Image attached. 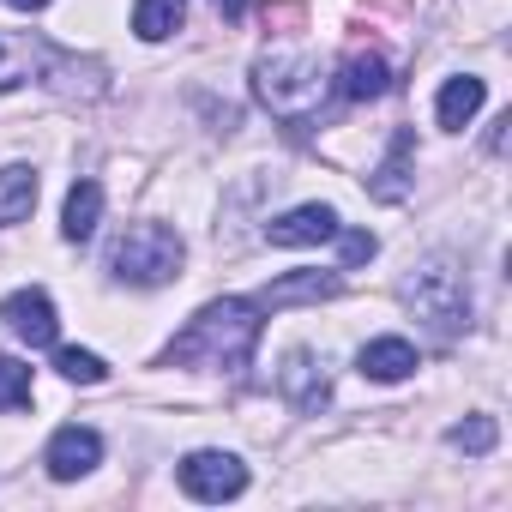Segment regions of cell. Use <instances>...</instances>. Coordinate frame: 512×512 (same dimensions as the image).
<instances>
[{
    "label": "cell",
    "instance_id": "cell-1",
    "mask_svg": "<svg viewBox=\"0 0 512 512\" xmlns=\"http://www.w3.org/2000/svg\"><path fill=\"white\" fill-rule=\"evenodd\" d=\"M260 302H247V296H223V302H205L187 332L169 344V362L181 368H217V374H241L253 362V350H260Z\"/></svg>",
    "mask_w": 512,
    "mask_h": 512
},
{
    "label": "cell",
    "instance_id": "cell-2",
    "mask_svg": "<svg viewBox=\"0 0 512 512\" xmlns=\"http://www.w3.org/2000/svg\"><path fill=\"white\" fill-rule=\"evenodd\" d=\"M404 302L434 338H458L470 326V278H464V266L452 253H428V260L404 278Z\"/></svg>",
    "mask_w": 512,
    "mask_h": 512
},
{
    "label": "cell",
    "instance_id": "cell-3",
    "mask_svg": "<svg viewBox=\"0 0 512 512\" xmlns=\"http://www.w3.org/2000/svg\"><path fill=\"white\" fill-rule=\"evenodd\" d=\"M253 97L278 121H308L326 97V73H320V61H308L296 49H272V55L253 61Z\"/></svg>",
    "mask_w": 512,
    "mask_h": 512
},
{
    "label": "cell",
    "instance_id": "cell-4",
    "mask_svg": "<svg viewBox=\"0 0 512 512\" xmlns=\"http://www.w3.org/2000/svg\"><path fill=\"white\" fill-rule=\"evenodd\" d=\"M181 260H187V241L169 229V223H133L115 247H109V272L133 290H157V284H175L181 278Z\"/></svg>",
    "mask_w": 512,
    "mask_h": 512
},
{
    "label": "cell",
    "instance_id": "cell-5",
    "mask_svg": "<svg viewBox=\"0 0 512 512\" xmlns=\"http://www.w3.org/2000/svg\"><path fill=\"white\" fill-rule=\"evenodd\" d=\"M181 488L193 500H235L247 488V464L235 452H187L181 458Z\"/></svg>",
    "mask_w": 512,
    "mask_h": 512
},
{
    "label": "cell",
    "instance_id": "cell-6",
    "mask_svg": "<svg viewBox=\"0 0 512 512\" xmlns=\"http://www.w3.org/2000/svg\"><path fill=\"white\" fill-rule=\"evenodd\" d=\"M278 392L290 398V410L314 416V410L332 398V374H326V356H314V350H290V356H284V368H278Z\"/></svg>",
    "mask_w": 512,
    "mask_h": 512
},
{
    "label": "cell",
    "instance_id": "cell-7",
    "mask_svg": "<svg viewBox=\"0 0 512 512\" xmlns=\"http://www.w3.org/2000/svg\"><path fill=\"white\" fill-rule=\"evenodd\" d=\"M43 464H49V476H55V482H79V476H91V470L103 464V434H97V428L67 422V428H55V440H49Z\"/></svg>",
    "mask_w": 512,
    "mask_h": 512
},
{
    "label": "cell",
    "instance_id": "cell-8",
    "mask_svg": "<svg viewBox=\"0 0 512 512\" xmlns=\"http://www.w3.org/2000/svg\"><path fill=\"white\" fill-rule=\"evenodd\" d=\"M0 320H7L31 350H49L55 344V332H61V320H55V302L43 296V290H13L7 302H0Z\"/></svg>",
    "mask_w": 512,
    "mask_h": 512
},
{
    "label": "cell",
    "instance_id": "cell-9",
    "mask_svg": "<svg viewBox=\"0 0 512 512\" xmlns=\"http://www.w3.org/2000/svg\"><path fill=\"white\" fill-rule=\"evenodd\" d=\"M338 229H344V223H338L332 205H296V211H284V217L266 223V241H272V247H320V241H332Z\"/></svg>",
    "mask_w": 512,
    "mask_h": 512
},
{
    "label": "cell",
    "instance_id": "cell-10",
    "mask_svg": "<svg viewBox=\"0 0 512 512\" xmlns=\"http://www.w3.org/2000/svg\"><path fill=\"white\" fill-rule=\"evenodd\" d=\"M386 85H392V67H386L380 49H350V55H344L338 91H344L350 103H374V97H386Z\"/></svg>",
    "mask_w": 512,
    "mask_h": 512
},
{
    "label": "cell",
    "instance_id": "cell-11",
    "mask_svg": "<svg viewBox=\"0 0 512 512\" xmlns=\"http://www.w3.org/2000/svg\"><path fill=\"white\" fill-rule=\"evenodd\" d=\"M356 368H362V380L398 386V380H410V374H416V344H410V338H374V344H362Z\"/></svg>",
    "mask_w": 512,
    "mask_h": 512
},
{
    "label": "cell",
    "instance_id": "cell-12",
    "mask_svg": "<svg viewBox=\"0 0 512 512\" xmlns=\"http://www.w3.org/2000/svg\"><path fill=\"white\" fill-rule=\"evenodd\" d=\"M488 103V85L476 79V73H458V79H446L440 85V103H434V115H440V127L446 133H464L470 121H476V109Z\"/></svg>",
    "mask_w": 512,
    "mask_h": 512
},
{
    "label": "cell",
    "instance_id": "cell-13",
    "mask_svg": "<svg viewBox=\"0 0 512 512\" xmlns=\"http://www.w3.org/2000/svg\"><path fill=\"white\" fill-rule=\"evenodd\" d=\"M410 151H416V133H410V127H398V133H392L386 163H380V169H374V181H368V193H374V199L398 205V199L410 193Z\"/></svg>",
    "mask_w": 512,
    "mask_h": 512
},
{
    "label": "cell",
    "instance_id": "cell-14",
    "mask_svg": "<svg viewBox=\"0 0 512 512\" xmlns=\"http://www.w3.org/2000/svg\"><path fill=\"white\" fill-rule=\"evenodd\" d=\"M97 223H103V187H97V181H73L67 211H61V235H67V241H91Z\"/></svg>",
    "mask_w": 512,
    "mask_h": 512
},
{
    "label": "cell",
    "instance_id": "cell-15",
    "mask_svg": "<svg viewBox=\"0 0 512 512\" xmlns=\"http://www.w3.org/2000/svg\"><path fill=\"white\" fill-rule=\"evenodd\" d=\"M37 211V169L13 163V169H0V229H13Z\"/></svg>",
    "mask_w": 512,
    "mask_h": 512
},
{
    "label": "cell",
    "instance_id": "cell-16",
    "mask_svg": "<svg viewBox=\"0 0 512 512\" xmlns=\"http://www.w3.org/2000/svg\"><path fill=\"white\" fill-rule=\"evenodd\" d=\"M181 19H187V0H139V7H133V31H139L145 43L175 37V31H181Z\"/></svg>",
    "mask_w": 512,
    "mask_h": 512
},
{
    "label": "cell",
    "instance_id": "cell-17",
    "mask_svg": "<svg viewBox=\"0 0 512 512\" xmlns=\"http://www.w3.org/2000/svg\"><path fill=\"white\" fill-rule=\"evenodd\" d=\"M320 296H338V278L296 272V278H278L272 290H260V308H284V302H320Z\"/></svg>",
    "mask_w": 512,
    "mask_h": 512
},
{
    "label": "cell",
    "instance_id": "cell-18",
    "mask_svg": "<svg viewBox=\"0 0 512 512\" xmlns=\"http://www.w3.org/2000/svg\"><path fill=\"white\" fill-rule=\"evenodd\" d=\"M446 440H452L458 452H470V458H488V452H494V440H500V422H494V416H464Z\"/></svg>",
    "mask_w": 512,
    "mask_h": 512
},
{
    "label": "cell",
    "instance_id": "cell-19",
    "mask_svg": "<svg viewBox=\"0 0 512 512\" xmlns=\"http://www.w3.org/2000/svg\"><path fill=\"white\" fill-rule=\"evenodd\" d=\"M31 404V368L19 356H0V410H25Z\"/></svg>",
    "mask_w": 512,
    "mask_h": 512
},
{
    "label": "cell",
    "instance_id": "cell-20",
    "mask_svg": "<svg viewBox=\"0 0 512 512\" xmlns=\"http://www.w3.org/2000/svg\"><path fill=\"white\" fill-rule=\"evenodd\" d=\"M55 368H61L67 380H79V386H103V380H109L103 356H91V350H55Z\"/></svg>",
    "mask_w": 512,
    "mask_h": 512
},
{
    "label": "cell",
    "instance_id": "cell-21",
    "mask_svg": "<svg viewBox=\"0 0 512 512\" xmlns=\"http://www.w3.org/2000/svg\"><path fill=\"white\" fill-rule=\"evenodd\" d=\"M332 241H338V253H344V260H338V272H350V266L374 260V235H368V229H338Z\"/></svg>",
    "mask_w": 512,
    "mask_h": 512
},
{
    "label": "cell",
    "instance_id": "cell-22",
    "mask_svg": "<svg viewBox=\"0 0 512 512\" xmlns=\"http://www.w3.org/2000/svg\"><path fill=\"white\" fill-rule=\"evenodd\" d=\"M211 7H217V13H223V19H229V25H235V19H241V13H247V0H211Z\"/></svg>",
    "mask_w": 512,
    "mask_h": 512
},
{
    "label": "cell",
    "instance_id": "cell-23",
    "mask_svg": "<svg viewBox=\"0 0 512 512\" xmlns=\"http://www.w3.org/2000/svg\"><path fill=\"white\" fill-rule=\"evenodd\" d=\"M7 7H19V13H43L49 0H7Z\"/></svg>",
    "mask_w": 512,
    "mask_h": 512
}]
</instances>
